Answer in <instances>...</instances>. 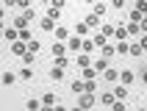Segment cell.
<instances>
[{"mask_svg": "<svg viewBox=\"0 0 147 111\" xmlns=\"http://www.w3.org/2000/svg\"><path fill=\"white\" fill-rule=\"evenodd\" d=\"M17 78H20V75H14V72H3V83H6V86H11Z\"/></svg>", "mask_w": 147, "mask_h": 111, "instance_id": "29", "label": "cell"}, {"mask_svg": "<svg viewBox=\"0 0 147 111\" xmlns=\"http://www.w3.org/2000/svg\"><path fill=\"white\" fill-rule=\"evenodd\" d=\"M42 106H45V108H56V106H58V97L53 95V92H45V97H42Z\"/></svg>", "mask_w": 147, "mask_h": 111, "instance_id": "3", "label": "cell"}, {"mask_svg": "<svg viewBox=\"0 0 147 111\" xmlns=\"http://www.w3.org/2000/svg\"><path fill=\"white\" fill-rule=\"evenodd\" d=\"M3 33H6V39L11 42V45H14V42H20V31H17L14 25H8V28H6V31H3Z\"/></svg>", "mask_w": 147, "mask_h": 111, "instance_id": "12", "label": "cell"}, {"mask_svg": "<svg viewBox=\"0 0 147 111\" xmlns=\"http://www.w3.org/2000/svg\"><path fill=\"white\" fill-rule=\"evenodd\" d=\"M69 86H72V92H75V95H78V97H81L83 92H86V83H83V81H72Z\"/></svg>", "mask_w": 147, "mask_h": 111, "instance_id": "23", "label": "cell"}, {"mask_svg": "<svg viewBox=\"0 0 147 111\" xmlns=\"http://www.w3.org/2000/svg\"><path fill=\"white\" fill-rule=\"evenodd\" d=\"M111 92H114V97H117V100H125V97H128V86H122V83L111 86Z\"/></svg>", "mask_w": 147, "mask_h": 111, "instance_id": "13", "label": "cell"}, {"mask_svg": "<svg viewBox=\"0 0 147 111\" xmlns=\"http://www.w3.org/2000/svg\"><path fill=\"white\" fill-rule=\"evenodd\" d=\"M28 53H33V56L39 53V42H36V39H33V42H28Z\"/></svg>", "mask_w": 147, "mask_h": 111, "instance_id": "36", "label": "cell"}, {"mask_svg": "<svg viewBox=\"0 0 147 111\" xmlns=\"http://www.w3.org/2000/svg\"><path fill=\"white\" fill-rule=\"evenodd\" d=\"M144 58H147V53H144Z\"/></svg>", "mask_w": 147, "mask_h": 111, "instance_id": "45", "label": "cell"}, {"mask_svg": "<svg viewBox=\"0 0 147 111\" xmlns=\"http://www.w3.org/2000/svg\"><path fill=\"white\" fill-rule=\"evenodd\" d=\"M25 111H28V108H25Z\"/></svg>", "mask_w": 147, "mask_h": 111, "instance_id": "46", "label": "cell"}, {"mask_svg": "<svg viewBox=\"0 0 147 111\" xmlns=\"http://www.w3.org/2000/svg\"><path fill=\"white\" fill-rule=\"evenodd\" d=\"M45 17H47V20H53V22H56L58 17H61V8H58V6H53V3H50V6L45 8Z\"/></svg>", "mask_w": 147, "mask_h": 111, "instance_id": "9", "label": "cell"}, {"mask_svg": "<svg viewBox=\"0 0 147 111\" xmlns=\"http://www.w3.org/2000/svg\"><path fill=\"white\" fill-rule=\"evenodd\" d=\"M125 108H128V106H125V103H122V100H117V103H114V106H111V111H125Z\"/></svg>", "mask_w": 147, "mask_h": 111, "instance_id": "39", "label": "cell"}, {"mask_svg": "<svg viewBox=\"0 0 147 111\" xmlns=\"http://www.w3.org/2000/svg\"><path fill=\"white\" fill-rule=\"evenodd\" d=\"M139 45H142V50L147 53V36H142V39H139Z\"/></svg>", "mask_w": 147, "mask_h": 111, "instance_id": "40", "label": "cell"}, {"mask_svg": "<svg viewBox=\"0 0 147 111\" xmlns=\"http://www.w3.org/2000/svg\"><path fill=\"white\" fill-rule=\"evenodd\" d=\"M97 78H100V75L92 70V67H89V70H83V75H81V81H97Z\"/></svg>", "mask_w": 147, "mask_h": 111, "instance_id": "28", "label": "cell"}, {"mask_svg": "<svg viewBox=\"0 0 147 111\" xmlns=\"http://www.w3.org/2000/svg\"><path fill=\"white\" fill-rule=\"evenodd\" d=\"M11 53H14V56H20V58H22V56L28 53V45H25L22 39H20V42H14V45H11Z\"/></svg>", "mask_w": 147, "mask_h": 111, "instance_id": "10", "label": "cell"}, {"mask_svg": "<svg viewBox=\"0 0 147 111\" xmlns=\"http://www.w3.org/2000/svg\"><path fill=\"white\" fill-rule=\"evenodd\" d=\"M92 42H94V47H100V50H103V47L108 45V39L103 36V33H94V36H92Z\"/></svg>", "mask_w": 147, "mask_h": 111, "instance_id": "21", "label": "cell"}, {"mask_svg": "<svg viewBox=\"0 0 147 111\" xmlns=\"http://www.w3.org/2000/svg\"><path fill=\"white\" fill-rule=\"evenodd\" d=\"M69 111H83V108H81V106H75V108H69Z\"/></svg>", "mask_w": 147, "mask_h": 111, "instance_id": "43", "label": "cell"}, {"mask_svg": "<svg viewBox=\"0 0 147 111\" xmlns=\"http://www.w3.org/2000/svg\"><path fill=\"white\" fill-rule=\"evenodd\" d=\"M14 28H17V31H20V33H22V31H28V20H25V17L20 14V17H17V20H14Z\"/></svg>", "mask_w": 147, "mask_h": 111, "instance_id": "22", "label": "cell"}, {"mask_svg": "<svg viewBox=\"0 0 147 111\" xmlns=\"http://www.w3.org/2000/svg\"><path fill=\"white\" fill-rule=\"evenodd\" d=\"M20 78H22V81H31L33 78V70H31V67H22V70H20Z\"/></svg>", "mask_w": 147, "mask_h": 111, "instance_id": "30", "label": "cell"}, {"mask_svg": "<svg viewBox=\"0 0 147 111\" xmlns=\"http://www.w3.org/2000/svg\"><path fill=\"white\" fill-rule=\"evenodd\" d=\"M94 103H100V100L94 95H89V92H83V95L78 97V106H81L83 111H92V108H94Z\"/></svg>", "mask_w": 147, "mask_h": 111, "instance_id": "1", "label": "cell"}, {"mask_svg": "<svg viewBox=\"0 0 147 111\" xmlns=\"http://www.w3.org/2000/svg\"><path fill=\"white\" fill-rule=\"evenodd\" d=\"M53 36H56V42H61V45H67V42H69V36H72V33L67 31L64 25H58V28H56V33H53Z\"/></svg>", "mask_w": 147, "mask_h": 111, "instance_id": "2", "label": "cell"}, {"mask_svg": "<svg viewBox=\"0 0 147 111\" xmlns=\"http://www.w3.org/2000/svg\"><path fill=\"white\" fill-rule=\"evenodd\" d=\"M128 33H131V36L142 33V25H139V22H128Z\"/></svg>", "mask_w": 147, "mask_h": 111, "instance_id": "31", "label": "cell"}, {"mask_svg": "<svg viewBox=\"0 0 147 111\" xmlns=\"http://www.w3.org/2000/svg\"><path fill=\"white\" fill-rule=\"evenodd\" d=\"M75 36H81V39H89V25H86V22H78V25H75Z\"/></svg>", "mask_w": 147, "mask_h": 111, "instance_id": "14", "label": "cell"}, {"mask_svg": "<svg viewBox=\"0 0 147 111\" xmlns=\"http://www.w3.org/2000/svg\"><path fill=\"white\" fill-rule=\"evenodd\" d=\"M119 83L131 89V86H133V72H131V70H119Z\"/></svg>", "mask_w": 147, "mask_h": 111, "instance_id": "7", "label": "cell"}, {"mask_svg": "<svg viewBox=\"0 0 147 111\" xmlns=\"http://www.w3.org/2000/svg\"><path fill=\"white\" fill-rule=\"evenodd\" d=\"M67 50H72V53L83 50V39H81V36H69V42H67Z\"/></svg>", "mask_w": 147, "mask_h": 111, "instance_id": "4", "label": "cell"}, {"mask_svg": "<svg viewBox=\"0 0 147 111\" xmlns=\"http://www.w3.org/2000/svg\"><path fill=\"white\" fill-rule=\"evenodd\" d=\"M33 58H36L33 53H25V56H22V64H25V67H31V64H33Z\"/></svg>", "mask_w": 147, "mask_h": 111, "instance_id": "37", "label": "cell"}, {"mask_svg": "<svg viewBox=\"0 0 147 111\" xmlns=\"http://www.w3.org/2000/svg\"><path fill=\"white\" fill-rule=\"evenodd\" d=\"M75 61H78V67H81V70H89L92 64H94V61H92V58H89V56H86V53H81V56H78V58H75Z\"/></svg>", "mask_w": 147, "mask_h": 111, "instance_id": "15", "label": "cell"}, {"mask_svg": "<svg viewBox=\"0 0 147 111\" xmlns=\"http://www.w3.org/2000/svg\"><path fill=\"white\" fill-rule=\"evenodd\" d=\"M25 108H28V111H42V100H28Z\"/></svg>", "mask_w": 147, "mask_h": 111, "instance_id": "33", "label": "cell"}, {"mask_svg": "<svg viewBox=\"0 0 147 111\" xmlns=\"http://www.w3.org/2000/svg\"><path fill=\"white\" fill-rule=\"evenodd\" d=\"M83 22L89 25V31H92V28H103V25H100V17H97V14H86V20H83Z\"/></svg>", "mask_w": 147, "mask_h": 111, "instance_id": "17", "label": "cell"}, {"mask_svg": "<svg viewBox=\"0 0 147 111\" xmlns=\"http://www.w3.org/2000/svg\"><path fill=\"white\" fill-rule=\"evenodd\" d=\"M53 67H58V70H67V67H69V58H67V56H61V58H53Z\"/></svg>", "mask_w": 147, "mask_h": 111, "instance_id": "25", "label": "cell"}, {"mask_svg": "<svg viewBox=\"0 0 147 111\" xmlns=\"http://www.w3.org/2000/svg\"><path fill=\"white\" fill-rule=\"evenodd\" d=\"M22 17H25V20H28V22H31L33 17H36V11H33V6H31V8H28V11H22Z\"/></svg>", "mask_w": 147, "mask_h": 111, "instance_id": "38", "label": "cell"}, {"mask_svg": "<svg viewBox=\"0 0 147 111\" xmlns=\"http://www.w3.org/2000/svg\"><path fill=\"white\" fill-rule=\"evenodd\" d=\"M114 56H117V45H111V42H108L106 47L100 50V58H106V61H111Z\"/></svg>", "mask_w": 147, "mask_h": 111, "instance_id": "5", "label": "cell"}, {"mask_svg": "<svg viewBox=\"0 0 147 111\" xmlns=\"http://www.w3.org/2000/svg\"><path fill=\"white\" fill-rule=\"evenodd\" d=\"M92 50H94V42H92V39H83V53L89 56Z\"/></svg>", "mask_w": 147, "mask_h": 111, "instance_id": "35", "label": "cell"}, {"mask_svg": "<svg viewBox=\"0 0 147 111\" xmlns=\"http://www.w3.org/2000/svg\"><path fill=\"white\" fill-rule=\"evenodd\" d=\"M114 39H117V42H128V39H131V33H128V25H117Z\"/></svg>", "mask_w": 147, "mask_h": 111, "instance_id": "8", "label": "cell"}, {"mask_svg": "<svg viewBox=\"0 0 147 111\" xmlns=\"http://www.w3.org/2000/svg\"><path fill=\"white\" fill-rule=\"evenodd\" d=\"M53 111H69V108H64V106H56V108H53Z\"/></svg>", "mask_w": 147, "mask_h": 111, "instance_id": "42", "label": "cell"}, {"mask_svg": "<svg viewBox=\"0 0 147 111\" xmlns=\"http://www.w3.org/2000/svg\"><path fill=\"white\" fill-rule=\"evenodd\" d=\"M103 81H108L111 86H117V83H119V70H114V67H111V70H106V75H103Z\"/></svg>", "mask_w": 147, "mask_h": 111, "instance_id": "6", "label": "cell"}, {"mask_svg": "<svg viewBox=\"0 0 147 111\" xmlns=\"http://www.w3.org/2000/svg\"><path fill=\"white\" fill-rule=\"evenodd\" d=\"M83 83H86V92H89V95L97 92V81H83Z\"/></svg>", "mask_w": 147, "mask_h": 111, "instance_id": "34", "label": "cell"}, {"mask_svg": "<svg viewBox=\"0 0 147 111\" xmlns=\"http://www.w3.org/2000/svg\"><path fill=\"white\" fill-rule=\"evenodd\" d=\"M97 100H100V103H103V106H108V108H111V106L117 103V97H114V92H106V95H100Z\"/></svg>", "mask_w": 147, "mask_h": 111, "instance_id": "16", "label": "cell"}, {"mask_svg": "<svg viewBox=\"0 0 147 111\" xmlns=\"http://www.w3.org/2000/svg\"><path fill=\"white\" fill-rule=\"evenodd\" d=\"M42 31H45V33H56V28H58V25L56 22H53V20H47V17H42Z\"/></svg>", "mask_w": 147, "mask_h": 111, "instance_id": "11", "label": "cell"}, {"mask_svg": "<svg viewBox=\"0 0 147 111\" xmlns=\"http://www.w3.org/2000/svg\"><path fill=\"white\" fill-rule=\"evenodd\" d=\"M106 11H108V6H106V3H94V6H92V14H97V17H103Z\"/></svg>", "mask_w": 147, "mask_h": 111, "instance_id": "26", "label": "cell"}, {"mask_svg": "<svg viewBox=\"0 0 147 111\" xmlns=\"http://www.w3.org/2000/svg\"><path fill=\"white\" fill-rule=\"evenodd\" d=\"M133 11H139V14L147 17V0H136V3H133Z\"/></svg>", "mask_w": 147, "mask_h": 111, "instance_id": "27", "label": "cell"}, {"mask_svg": "<svg viewBox=\"0 0 147 111\" xmlns=\"http://www.w3.org/2000/svg\"><path fill=\"white\" fill-rule=\"evenodd\" d=\"M47 75H50V81H64V78H67V70H58V67H53Z\"/></svg>", "mask_w": 147, "mask_h": 111, "instance_id": "18", "label": "cell"}, {"mask_svg": "<svg viewBox=\"0 0 147 111\" xmlns=\"http://www.w3.org/2000/svg\"><path fill=\"white\" fill-rule=\"evenodd\" d=\"M131 56H144V50H142L139 42H131Z\"/></svg>", "mask_w": 147, "mask_h": 111, "instance_id": "32", "label": "cell"}, {"mask_svg": "<svg viewBox=\"0 0 147 111\" xmlns=\"http://www.w3.org/2000/svg\"><path fill=\"white\" fill-rule=\"evenodd\" d=\"M50 53L56 56V58H61V56H67V45H61V42H56V45L50 47Z\"/></svg>", "mask_w": 147, "mask_h": 111, "instance_id": "19", "label": "cell"}, {"mask_svg": "<svg viewBox=\"0 0 147 111\" xmlns=\"http://www.w3.org/2000/svg\"><path fill=\"white\" fill-rule=\"evenodd\" d=\"M139 81H142V83H144V86H147V70H144V72H142V75H139Z\"/></svg>", "mask_w": 147, "mask_h": 111, "instance_id": "41", "label": "cell"}, {"mask_svg": "<svg viewBox=\"0 0 147 111\" xmlns=\"http://www.w3.org/2000/svg\"><path fill=\"white\" fill-rule=\"evenodd\" d=\"M139 111H147V108H139Z\"/></svg>", "mask_w": 147, "mask_h": 111, "instance_id": "44", "label": "cell"}, {"mask_svg": "<svg viewBox=\"0 0 147 111\" xmlns=\"http://www.w3.org/2000/svg\"><path fill=\"white\" fill-rule=\"evenodd\" d=\"M100 33H103L106 39H111V36L117 33V25H103V28H100Z\"/></svg>", "mask_w": 147, "mask_h": 111, "instance_id": "24", "label": "cell"}, {"mask_svg": "<svg viewBox=\"0 0 147 111\" xmlns=\"http://www.w3.org/2000/svg\"><path fill=\"white\" fill-rule=\"evenodd\" d=\"M117 56H131V42H117Z\"/></svg>", "mask_w": 147, "mask_h": 111, "instance_id": "20", "label": "cell"}]
</instances>
